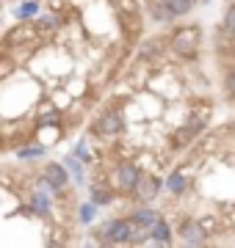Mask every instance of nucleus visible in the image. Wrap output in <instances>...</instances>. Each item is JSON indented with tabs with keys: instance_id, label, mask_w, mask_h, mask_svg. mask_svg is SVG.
Returning a JSON list of instances; mask_svg holds the SVG:
<instances>
[{
	"instance_id": "1",
	"label": "nucleus",
	"mask_w": 235,
	"mask_h": 248,
	"mask_svg": "<svg viewBox=\"0 0 235 248\" xmlns=\"http://www.w3.org/2000/svg\"><path fill=\"white\" fill-rule=\"evenodd\" d=\"M169 50L177 58H194L199 50V28L188 25V28L172 31V36H169Z\"/></svg>"
},
{
	"instance_id": "2",
	"label": "nucleus",
	"mask_w": 235,
	"mask_h": 248,
	"mask_svg": "<svg viewBox=\"0 0 235 248\" xmlns=\"http://www.w3.org/2000/svg\"><path fill=\"white\" fill-rule=\"evenodd\" d=\"M127 232H130V218H114L97 229V240L102 246H125Z\"/></svg>"
},
{
	"instance_id": "3",
	"label": "nucleus",
	"mask_w": 235,
	"mask_h": 248,
	"mask_svg": "<svg viewBox=\"0 0 235 248\" xmlns=\"http://www.w3.org/2000/svg\"><path fill=\"white\" fill-rule=\"evenodd\" d=\"M163 190V179L155 177V174H141V179L133 187V196H136L141 204H152Z\"/></svg>"
},
{
	"instance_id": "4",
	"label": "nucleus",
	"mask_w": 235,
	"mask_h": 248,
	"mask_svg": "<svg viewBox=\"0 0 235 248\" xmlns=\"http://www.w3.org/2000/svg\"><path fill=\"white\" fill-rule=\"evenodd\" d=\"M141 166H136V163H122V166H117V174H114V182H117V187L122 190V193H133V187H136V182L141 179Z\"/></svg>"
},
{
	"instance_id": "5",
	"label": "nucleus",
	"mask_w": 235,
	"mask_h": 248,
	"mask_svg": "<svg viewBox=\"0 0 235 248\" xmlns=\"http://www.w3.org/2000/svg\"><path fill=\"white\" fill-rule=\"evenodd\" d=\"M122 127H125L122 113H119V110H105V113L94 122V133L102 135V138H117V135L122 133Z\"/></svg>"
},
{
	"instance_id": "6",
	"label": "nucleus",
	"mask_w": 235,
	"mask_h": 248,
	"mask_svg": "<svg viewBox=\"0 0 235 248\" xmlns=\"http://www.w3.org/2000/svg\"><path fill=\"white\" fill-rule=\"evenodd\" d=\"M177 232H180V240H183V243H188V246H205V243H208L205 223L197 221V218H185Z\"/></svg>"
},
{
	"instance_id": "7",
	"label": "nucleus",
	"mask_w": 235,
	"mask_h": 248,
	"mask_svg": "<svg viewBox=\"0 0 235 248\" xmlns=\"http://www.w3.org/2000/svg\"><path fill=\"white\" fill-rule=\"evenodd\" d=\"M42 179L50 185V190H64L69 185V171L64 163H47L45 171H42Z\"/></svg>"
},
{
	"instance_id": "8",
	"label": "nucleus",
	"mask_w": 235,
	"mask_h": 248,
	"mask_svg": "<svg viewBox=\"0 0 235 248\" xmlns=\"http://www.w3.org/2000/svg\"><path fill=\"white\" fill-rule=\"evenodd\" d=\"M172 240H174L172 226H169V221L161 215V218L150 226V237H147V243H152V246H172Z\"/></svg>"
},
{
	"instance_id": "9",
	"label": "nucleus",
	"mask_w": 235,
	"mask_h": 248,
	"mask_svg": "<svg viewBox=\"0 0 235 248\" xmlns=\"http://www.w3.org/2000/svg\"><path fill=\"white\" fill-rule=\"evenodd\" d=\"M47 190H50V185L42 179V182H39V187L34 190V196H31V210H34L36 215H50V210H53V202H50Z\"/></svg>"
},
{
	"instance_id": "10",
	"label": "nucleus",
	"mask_w": 235,
	"mask_h": 248,
	"mask_svg": "<svg viewBox=\"0 0 235 248\" xmlns=\"http://www.w3.org/2000/svg\"><path fill=\"white\" fill-rule=\"evenodd\" d=\"M150 237V226L138 223L136 218H130V232H127V246H144Z\"/></svg>"
},
{
	"instance_id": "11",
	"label": "nucleus",
	"mask_w": 235,
	"mask_h": 248,
	"mask_svg": "<svg viewBox=\"0 0 235 248\" xmlns=\"http://www.w3.org/2000/svg\"><path fill=\"white\" fill-rule=\"evenodd\" d=\"M130 218H136V221L144 223V226H152V223L161 218V213L155 210L152 204H141V207H136V210H133V215H130Z\"/></svg>"
},
{
	"instance_id": "12",
	"label": "nucleus",
	"mask_w": 235,
	"mask_h": 248,
	"mask_svg": "<svg viewBox=\"0 0 235 248\" xmlns=\"http://www.w3.org/2000/svg\"><path fill=\"white\" fill-rule=\"evenodd\" d=\"M163 187H166L172 196H183L185 190H188V177H185V174H180V171H174L172 177L163 182Z\"/></svg>"
},
{
	"instance_id": "13",
	"label": "nucleus",
	"mask_w": 235,
	"mask_h": 248,
	"mask_svg": "<svg viewBox=\"0 0 235 248\" xmlns=\"http://www.w3.org/2000/svg\"><path fill=\"white\" fill-rule=\"evenodd\" d=\"M163 3H166V9H169V14H172L174 19L191 14V9L197 6V0H163Z\"/></svg>"
},
{
	"instance_id": "14",
	"label": "nucleus",
	"mask_w": 235,
	"mask_h": 248,
	"mask_svg": "<svg viewBox=\"0 0 235 248\" xmlns=\"http://www.w3.org/2000/svg\"><path fill=\"white\" fill-rule=\"evenodd\" d=\"M150 17L155 19V22H161V25H166V22H172V14H169V9H166V3L163 0H152L150 3Z\"/></svg>"
},
{
	"instance_id": "15",
	"label": "nucleus",
	"mask_w": 235,
	"mask_h": 248,
	"mask_svg": "<svg viewBox=\"0 0 235 248\" xmlns=\"http://www.w3.org/2000/svg\"><path fill=\"white\" fill-rule=\"evenodd\" d=\"M89 202H94L97 207H105V204L114 202V190H108V187H97V185H91V190H89Z\"/></svg>"
},
{
	"instance_id": "16",
	"label": "nucleus",
	"mask_w": 235,
	"mask_h": 248,
	"mask_svg": "<svg viewBox=\"0 0 235 248\" xmlns=\"http://www.w3.org/2000/svg\"><path fill=\"white\" fill-rule=\"evenodd\" d=\"M64 166H67V171L72 174L75 182H83V163L75 157V155H67V157H64Z\"/></svg>"
},
{
	"instance_id": "17",
	"label": "nucleus",
	"mask_w": 235,
	"mask_h": 248,
	"mask_svg": "<svg viewBox=\"0 0 235 248\" xmlns=\"http://www.w3.org/2000/svg\"><path fill=\"white\" fill-rule=\"evenodd\" d=\"M221 33L235 36V3H230V6H227L224 17H221Z\"/></svg>"
},
{
	"instance_id": "18",
	"label": "nucleus",
	"mask_w": 235,
	"mask_h": 248,
	"mask_svg": "<svg viewBox=\"0 0 235 248\" xmlns=\"http://www.w3.org/2000/svg\"><path fill=\"white\" fill-rule=\"evenodd\" d=\"M58 25H61V17H58V14H45V17L36 19V28L39 31H47V33L58 31Z\"/></svg>"
},
{
	"instance_id": "19",
	"label": "nucleus",
	"mask_w": 235,
	"mask_h": 248,
	"mask_svg": "<svg viewBox=\"0 0 235 248\" xmlns=\"http://www.w3.org/2000/svg\"><path fill=\"white\" fill-rule=\"evenodd\" d=\"M78 218H81L83 226H91V223H94V218H97V204H94V202L81 204V213H78Z\"/></svg>"
},
{
	"instance_id": "20",
	"label": "nucleus",
	"mask_w": 235,
	"mask_h": 248,
	"mask_svg": "<svg viewBox=\"0 0 235 248\" xmlns=\"http://www.w3.org/2000/svg\"><path fill=\"white\" fill-rule=\"evenodd\" d=\"M36 11H39L36 0H22V3H19V9H17V19H34V17H36Z\"/></svg>"
},
{
	"instance_id": "21",
	"label": "nucleus",
	"mask_w": 235,
	"mask_h": 248,
	"mask_svg": "<svg viewBox=\"0 0 235 248\" xmlns=\"http://www.w3.org/2000/svg\"><path fill=\"white\" fill-rule=\"evenodd\" d=\"M45 146H22V149L17 152V157L19 160H36V157H42L45 155Z\"/></svg>"
},
{
	"instance_id": "22",
	"label": "nucleus",
	"mask_w": 235,
	"mask_h": 248,
	"mask_svg": "<svg viewBox=\"0 0 235 248\" xmlns=\"http://www.w3.org/2000/svg\"><path fill=\"white\" fill-rule=\"evenodd\" d=\"M75 157H81V160H91V152L86 149V141H81L78 146H75Z\"/></svg>"
},
{
	"instance_id": "23",
	"label": "nucleus",
	"mask_w": 235,
	"mask_h": 248,
	"mask_svg": "<svg viewBox=\"0 0 235 248\" xmlns=\"http://www.w3.org/2000/svg\"><path fill=\"white\" fill-rule=\"evenodd\" d=\"M224 89H227V94H230V97L235 99V69L230 72V75H227V80H224Z\"/></svg>"
},
{
	"instance_id": "24",
	"label": "nucleus",
	"mask_w": 235,
	"mask_h": 248,
	"mask_svg": "<svg viewBox=\"0 0 235 248\" xmlns=\"http://www.w3.org/2000/svg\"><path fill=\"white\" fill-rule=\"evenodd\" d=\"M233 130H235V122H233Z\"/></svg>"
}]
</instances>
